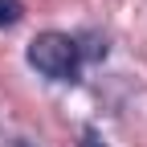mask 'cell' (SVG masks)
I'll list each match as a JSON object with an SVG mask.
<instances>
[{
    "label": "cell",
    "instance_id": "1",
    "mask_svg": "<svg viewBox=\"0 0 147 147\" xmlns=\"http://www.w3.org/2000/svg\"><path fill=\"white\" fill-rule=\"evenodd\" d=\"M29 65L41 69L45 78L69 82L78 74V41L65 33H37L29 41Z\"/></svg>",
    "mask_w": 147,
    "mask_h": 147
},
{
    "label": "cell",
    "instance_id": "2",
    "mask_svg": "<svg viewBox=\"0 0 147 147\" xmlns=\"http://www.w3.org/2000/svg\"><path fill=\"white\" fill-rule=\"evenodd\" d=\"M21 16H25V4H21V0H0V29L16 25Z\"/></svg>",
    "mask_w": 147,
    "mask_h": 147
},
{
    "label": "cell",
    "instance_id": "3",
    "mask_svg": "<svg viewBox=\"0 0 147 147\" xmlns=\"http://www.w3.org/2000/svg\"><path fill=\"white\" fill-rule=\"evenodd\" d=\"M12 147H33V143H12Z\"/></svg>",
    "mask_w": 147,
    "mask_h": 147
}]
</instances>
